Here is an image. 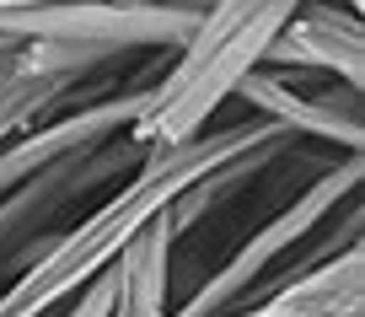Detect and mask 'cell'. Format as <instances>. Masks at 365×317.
I'll list each match as a JSON object with an SVG mask.
<instances>
[{
    "instance_id": "cell-1",
    "label": "cell",
    "mask_w": 365,
    "mask_h": 317,
    "mask_svg": "<svg viewBox=\"0 0 365 317\" xmlns=\"http://www.w3.org/2000/svg\"><path fill=\"white\" fill-rule=\"evenodd\" d=\"M274 140H290V135H279V129L263 124V119H237V124H210L205 135L145 156L124 188H113L81 226L59 231L38 258H27L11 280L0 285V317H48V312H59L81 285L97 280V274H103L161 210H172L205 172H215L220 161L242 156V151L274 146Z\"/></svg>"
},
{
    "instance_id": "cell-2",
    "label": "cell",
    "mask_w": 365,
    "mask_h": 317,
    "mask_svg": "<svg viewBox=\"0 0 365 317\" xmlns=\"http://www.w3.org/2000/svg\"><path fill=\"white\" fill-rule=\"evenodd\" d=\"M296 6L301 0H210L194 33L172 49L156 81L145 86V102L129 124L140 156H156V151L205 135L215 114L237 97V86L263 65L274 33L285 27Z\"/></svg>"
},
{
    "instance_id": "cell-3",
    "label": "cell",
    "mask_w": 365,
    "mask_h": 317,
    "mask_svg": "<svg viewBox=\"0 0 365 317\" xmlns=\"http://www.w3.org/2000/svg\"><path fill=\"white\" fill-rule=\"evenodd\" d=\"M354 193H360V151H349L344 161H328L290 204H279L263 226H252V237H242L237 253L210 280H199L188 301L172 306V317H226L237 306L269 296L285 280V263L339 216V204L354 199Z\"/></svg>"
},
{
    "instance_id": "cell-4",
    "label": "cell",
    "mask_w": 365,
    "mask_h": 317,
    "mask_svg": "<svg viewBox=\"0 0 365 317\" xmlns=\"http://www.w3.org/2000/svg\"><path fill=\"white\" fill-rule=\"evenodd\" d=\"M140 161H145L140 146L129 135H118L97 151H81V156H65L54 167L33 172L11 193H0V280L16 274L27 258H38L59 237V216L70 204L97 193L108 178H118V167H140Z\"/></svg>"
},
{
    "instance_id": "cell-5",
    "label": "cell",
    "mask_w": 365,
    "mask_h": 317,
    "mask_svg": "<svg viewBox=\"0 0 365 317\" xmlns=\"http://www.w3.org/2000/svg\"><path fill=\"white\" fill-rule=\"evenodd\" d=\"M252 119L274 124L290 140H322L333 151H360L365 146V114H360V86L312 76V70H279L258 65L237 86V97Z\"/></svg>"
},
{
    "instance_id": "cell-6",
    "label": "cell",
    "mask_w": 365,
    "mask_h": 317,
    "mask_svg": "<svg viewBox=\"0 0 365 317\" xmlns=\"http://www.w3.org/2000/svg\"><path fill=\"white\" fill-rule=\"evenodd\" d=\"M108 70L103 54L70 44H43V38H6L0 33V140L22 135L27 124L59 108L86 76Z\"/></svg>"
},
{
    "instance_id": "cell-7",
    "label": "cell",
    "mask_w": 365,
    "mask_h": 317,
    "mask_svg": "<svg viewBox=\"0 0 365 317\" xmlns=\"http://www.w3.org/2000/svg\"><path fill=\"white\" fill-rule=\"evenodd\" d=\"M263 65L279 70H312V76L344 81V86H365V27L360 11L344 0H301L285 16V27L274 33Z\"/></svg>"
},
{
    "instance_id": "cell-8",
    "label": "cell",
    "mask_w": 365,
    "mask_h": 317,
    "mask_svg": "<svg viewBox=\"0 0 365 317\" xmlns=\"http://www.w3.org/2000/svg\"><path fill=\"white\" fill-rule=\"evenodd\" d=\"M108 306H113V263H108L91 285H81V291L65 301L59 317H108Z\"/></svg>"
},
{
    "instance_id": "cell-9",
    "label": "cell",
    "mask_w": 365,
    "mask_h": 317,
    "mask_svg": "<svg viewBox=\"0 0 365 317\" xmlns=\"http://www.w3.org/2000/svg\"><path fill=\"white\" fill-rule=\"evenodd\" d=\"M344 6H354V11H360V0H344Z\"/></svg>"
},
{
    "instance_id": "cell-10",
    "label": "cell",
    "mask_w": 365,
    "mask_h": 317,
    "mask_svg": "<svg viewBox=\"0 0 365 317\" xmlns=\"http://www.w3.org/2000/svg\"><path fill=\"white\" fill-rule=\"evenodd\" d=\"M0 6H11V0H0Z\"/></svg>"
}]
</instances>
